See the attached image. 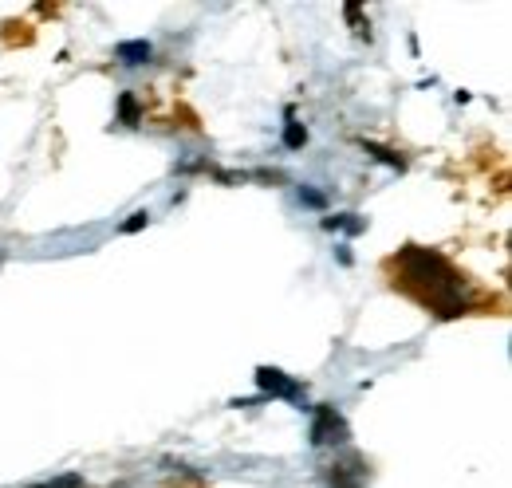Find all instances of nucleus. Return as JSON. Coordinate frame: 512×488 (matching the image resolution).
<instances>
[{"mask_svg":"<svg viewBox=\"0 0 512 488\" xmlns=\"http://www.w3.org/2000/svg\"><path fill=\"white\" fill-rule=\"evenodd\" d=\"M119 107H123V119H127V122H138V103H134L130 95H123V103H119Z\"/></svg>","mask_w":512,"mask_h":488,"instance_id":"obj_10","label":"nucleus"},{"mask_svg":"<svg viewBox=\"0 0 512 488\" xmlns=\"http://www.w3.org/2000/svg\"><path fill=\"white\" fill-rule=\"evenodd\" d=\"M300 201H308V205H323V197L316 189H300Z\"/></svg>","mask_w":512,"mask_h":488,"instance_id":"obj_12","label":"nucleus"},{"mask_svg":"<svg viewBox=\"0 0 512 488\" xmlns=\"http://www.w3.org/2000/svg\"><path fill=\"white\" fill-rule=\"evenodd\" d=\"M146 221H150V213H130V221L123 225V229H127V233H138Z\"/></svg>","mask_w":512,"mask_h":488,"instance_id":"obj_11","label":"nucleus"},{"mask_svg":"<svg viewBox=\"0 0 512 488\" xmlns=\"http://www.w3.org/2000/svg\"><path fill=\"white\" fill-rule=\"evenodd\" d=\"M367 154H375L379 162L394 166V170H402V158H398V154H390V150H383V146H367Z\"/></svg>","mask_w":512,"mask_h":488,"instance_id":"obj_7","label":"nucleus"},{"mask_svg":"<svg viewBox=\"0 0 512 488\" xmlns=\"http://www.w3.org/2000/svg\"><path fill=\"white\" fill-rule=\"evenodd\" d=\"M331 488H359V469L347 473V465H331Z\"/></svg>","mask_w":512,"mask_h":488,"instance_id":"obj_5","label":"nucleus"},{"mask_svg":"<svg viewBox=\"0 0 512 488\" xmlns=\"http://www.w3.org/2000/svg\"><path fill=\"white\" fill-rule=\"evenodd\" d=\"M154 56V48L146 44V40H130V44H119V60L127 63V67H138V63H146Z\"/></svg>","mask_w":512,"mask_h":488,"instance_id":"obj_4","label":"nucleus"},{"mask_svg":"<svg viewBox=\"0 0 512 488\" xmlns=\"http://www.w3.org/2000/svg\"><path fill=\"white\" fill-rule=\"evenodd\" d=\"M343 12H347V20L355 24V32H359V36H367V24H363V8H359V4H347Z\"/></svg>","mask_w":512,"mask_h":488,"instance_id":"obj_8","label":"nucleus"},{"mask_svg":"<svg viewBox=\"0 0 512 488\" xmlns=\"http://www.w3.org/2000/svg\"><path fill=\"white\" fill-rule=\"evenodd\" d=\"M304 142H308V130H304L300 122L288 119V126H284V146H288V150H300Z\"/></svg>","mask_w":512,"mask_h":488,"instance_id":"obj_6","label":"nucleus"},{"mask_svg":"<svg viewBox=\"0 0 512 488\" xmlns=\"http://www.w3.org/2000/svg\"><path fill=\"white\" fill-rule=\"evenodd\" d=\"M256 386H260L264 394H272V398H288V402L304 398V386H300L296 378H288L284 370H276V366H260V370H256Z\"/></svg>","mask_w":512,"mask_h":488,"instance_id":"obj_2","label":"nucleus"},{"mask_svg":"<svg viewBox=\"0 0 512 488\" xmlns=\"http://www.w3.org/2000/svg\"><path fill=\"white\" fill-rule=\"evenodd\" d=\"M347 441V422L335 414V406H320L312 418V445H339Z\"/></svg>","mask_w":512,"mask_h":488,"instance_id":"obj_3","label":"nucleus"},{"mask_svg":"<svg viewBox=\"0 0 512 488\" xmlns=\"http://www.w3.org/2000/svg\"><path fill=\"white\" fill-rule=\"evenodd\" d=\"M32 488H83V477H60V481H48V485H32Z\"/></svg>","mask_w":512,"mask_h":488,"instance_id":"obj_9","label":"nucleus"},{"mask_svg":"<svg viewBox=\"0 0 512 488\" xmlns=\"http://www.w3.org/2000/svg\"><path fill=\"white\" fill-rule=\"evenodd\" d=\"M394 264H398V276H402V280H394V284H402L418 304L438 311L442 319H457V315H465V311L473 307L469 292H465V276H457V272L449 268L446 256H438L434 248L406 244Z\"/></svg>","mask_w":512,"mask_h":488,"instance_id":"obj_1","label":"nucleus"}]
</instances>
